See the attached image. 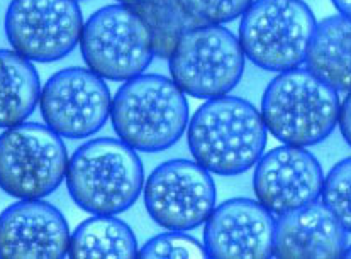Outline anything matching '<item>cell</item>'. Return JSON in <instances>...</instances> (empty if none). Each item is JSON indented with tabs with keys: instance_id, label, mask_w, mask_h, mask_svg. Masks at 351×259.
I'll list each match as a JSON object with an SVG mask.
<instances>
[{
	"instance_id": "26",
	"label": "cell",
	"mask_w": 351,
	"mask_h": 259,
	"mask_svg": "<svg viewBox=\"0 0 351 259\" xmlns=\"http://www.w3.org/2000/svg\"><path fill=\"white\" fill-rule=\"evenodd\" d=\"M343 258H346V259H351V246H346L345 253H343Z\"/></svg>"
},
{
	"instance_id": "7",
	"label": "cell",
	"mask_w": 351,
	"mask_h": 259,
	"mask_svg": "<svg viewBox=\"0 0 351 259\" xmlns=\"http://www.w3.org/2000/svg\"><path fill=\"white\" fill-rule=\"evenodd\" d=\"M68 151L46 124L23 122L0 134V188L17 200L51 195L63 183Z\"/></svg>"
},
{
	"instance_id": "12",
	"label": "cell",
	"mask_w": 351,
	"mask_h": 259,
	"mask_svg": "<svg viewBox=\"0 0 351 259\" xmlns=\"http://www.w3.org/2000/svg\"><path fill=\"white\" fill-rule=\"evenodd\" d=\"M253 190L270 214L282 215L321 197L324 173L306 147L278 146L261 154L255 164Z\"/></svg>"
},
{
	"instance_id": "20",
	"label": "cell",
	"mask_w": 351,
	"mask_h": 259,
	"mask_svg": "<svg viewBox=\"0 0 351 259\" xmlns=\"http://www.w3.org/2000/svg\"><path fill=\"white\" fill-rule=\"evenodd\" d=\"M321 201L351 234V158L331 168L322 182Z\"/></svg>"
},
{
	"instance_id": "16",
	"label": "cell",
	"mask_w": 351,
	"mask_h": 259,
	"mask_svg": "<svg viewBox=\"0 0 351 259\" xmlns=\"http://www.w3.org/2000/svg\"><path fill=\"white\" fill-rule=\"evenodd\" d=\"M307 70L336 92L351 90V19L336 14L316 24L306 61Z\"/></svg>"
},
{
	"instance_id": "3",
	"label": "cell",
	"mask_w": 351,
	"mask_h": 259,
	"mask_svg": "<svg viewBox=\"0 0 351 259\" xmlns=\"http://www.w3.org/2000/svg\"><path fill=\"white\" fill-rule=\"evenodd\" d=\"M116 134L141 153H158L180 141L189 125V102L171 78L138 75L126 80L110 103Z\"/></svg>"
},
{
	"instance_id": "6",
	"label": "cell",
	"mask_w": 351,
	"mask_h": 259,
	"mask_svg": "<svg viewBox=\"0 0 351 259\" xmlns=\"http://www.w3.org/2000/svg\"><path fill=\"white\" fill-rule=\"evenodd\" d=\"M246 56L238 36L219 24H202L185 32L168 56L173 84L193 99L228 95L239 84Z\"/></svg>"
},
{
	"instance_id": "19",
	"label": "cell",
	"mask_w": 351,
	"mask_h": 259,
	"mask_svg": "<svg viewBox=\"0 0 351 259\" xmlns=\"http://www.w3.org/2000/svg\"><path fill=\"white\" fill-rule=\"evenodd\" d=\"M131 7L149 29L155 56L163 60H168L185 32L204 24L193 16L185 0H148Z\"/></svg>"
},
{
	"instance_id": "11",
	"label": "cell",
	"mask_w": 351,
	"mask_h": 259,
	"mask_svg": "<svg viewBox=\"0 0 351 259\" xmlns=\"http://www.w3.org/2000/svg\"><path fill=\"white\" fill-rule=\"evenodd\" d=\"M110 90L88 68H64L41 86L39 109L45 124L68 139H85L110 117Z\"/></svg>"
},
{
	"instance_id": "9",
	"label": "cell",
	"mask_w": 351,
	"mask_h": 259,
	"mask_svg": "<svg viewBox=\"0 0 351 259\" xmlns=\"http://www.w3.org/2000/svg\"><path fill=\"white\" fill-rule=\"evenodd\" d=\"M149 217L167 230H192L206 224L216 207V183L197 161L160 164L143 186Z\"/></svg>"
},
{
	"instance_id": "23",
	"label": "cell",
	"mask_w": 351,
	"mask_h": 259,
	"mask_svg": "<svg viewBox=\"0 0 351 259\" xmlns=\"http://www.w3.org/2000/svg\"><path fill=\"white\" fill-rule=\"evenodd\" d=\"M338 125L343 139H345V141L348 143V146L351 147V90L346 92V97L343 99L341 106H339Z\"/></svg>"
},
{
	"instance_id": "14",
	"label": "cell",
	"mask_w": 351,
	"mask_h": 259,
	"mask_svg": "<svg viewBox=\"0 0 351 259\" xmlns=\"http://www.w3.org/2000/svg\"><path fill=\"white\" fill-rule=\"evenodd\" d=\"M70 227L55 205L43 199L19 200L0 214V258H68Z\"/></svg>"
},
{
	"instance_id": "21",
	"label": "cell",
	"mask_w": 351,
	"mask_h": 259,
	"mask_svg": "<svg viewBox=\"0 0 351 259\" xmlns=\"http://www.w3.org/2000/svg\"><path fill=\"white\" fill-rule=\"evenodd\" d=\"M138 258L143 259H167V258H187V259H206L207 251L204 244L193 239L184 230H168L149 239L139 249Z\"/></svg>"
},
{
	"instance_id": "24",
	"label": "cell",
	"mask_w": 351,
	"mask_h": 259,
	"mask_svg": "<svg viewBox=\"0 0 351 259\" xmlns=\"http://www.w3.org/2000/svg\"><path fill=\"white\" fill-rule=\"evenodd\" d=\"M335 3V7L338 9L339 14L350 17L351 19V0H331Z\"/></svg>"
},
{
	"instance_id": "27",
	"label": "cell",
	"mask_w": 351,
	"mask_h": 259,
	"mask_svg": "<svg viewBox=\"0 0 351 259\" xmlns=\"http://www.w3.org/2000/svg\"><path fill=\"white\" fill-rule=\"evenodd\" d=\"M77 2H78V0H77Z\"/></svg>"
},
{
	"instance_id": "1",
	"label": "cell",
	"mask_w": 351,
	"mask_h": 259,
	"mask_svg": "<svg viewBox=\"0 0 351 259\" xmlns=\"http://www.w3.org/2000/svg\"><path fill=\"white\" fill-rule=\"evenodd\" d=\"M267 127L253 103L239 97L209 99L187 125L193 161L221 176L252 170L267 146Z\"/></svg>"
},
{
	"instance_id": "5",
	"label": "cell",
	"mask_w": 351,
	"mask_h": 259,
	"mask_svg": "<svg viewBox=\"0 0 351 259\" xmlns=\"http://www.w3.org/2000/svg\"><path fill=\"white\" fill-rule=\"evenodd\" d=\"M316 24L302 0H253L241 16L238 39L253 64L280 73L302 66Z\"/></svg>"
},
{
	"instance_id": "13",
	"label": "cell",
	"mask_w": 351,
	"mask_h": 259,
	"mask_svg": "<svg viewBox=\"0 0 351 259\" xmlns=\"http://www.w3.org/2000/svg\"><path fill=\"white\" fill-rule=\"evenodd\" d=\"M275 219L258 200L232 199L214 207L204 227V247L214 259L274 258Z\"/></svg>"
},
{
	"instance_id": "17",
	"label": "cell",
	"mask_w": 351,
	"mask_h": 259,
	"mask_svg": "<svg viewBox=\"0 0 351 259\" xmlns=\"http://www.w3.org/2000/svg\"><path fill=\"white\" fill-rule=\"evenodd\" d=\"M39 95L41 80L32 61L14 49H0V129L26 122Z\"/></svg>"
},
{
	"instance_id": "15",
	"label": "cell",
	"mask_w": 351,
	"mask_h": 259,
	"mask_svg": "<svg viewBox=\"0 0 351 259\" xmlns=\"http://www.w3.org/2000/svg\"><path fill=\"white\" fill-rule=\"evenodd\" d=\"M348 246V232L322 201L302 205L275 221L274 256L280 259H336Z\"/></svg>"
},
{
	"instance_id": "10",
	"label": "cell",
	"mask_w": 351,
	"mask_h": 259,
	"mask_svg": "<svg viewBox=\"0 0 351 259\" xmlns=\"http://www.w3.org/2000/svg\"><path fill=\"white\" fill-rule=\"evenodd\" d=\"M84 16L77 0H12L5 14L7 41L38 63L70 55L80 41Z\"/></svg>"
},
{
	"instance_id": "22",
	"label": "cell",
	"mask_w": 351,
	"mask_h": 259,
	"mask_svg": "<svg viewBox=\"0 0 351 259\" xmlns=\"http://www.w3.org/2000/svg\"><path fill=\"white\" fill-rule=\"evenodd\" d=\"M253 0H185L193 16L204 24H219L238 19Z\"/></svg>"
},
{
	"instance_id": "18",
	"label": "cell",
	"mask_w": 351,
	"mask_h": 259,
	"mask_svg": "<svg viewBox=\"0 0 351 259\" xmlns=\"http://www.w3.org/2000/svg\"><path fill=\"white\" fill-rule=\"evenodd\" d=\"M139 247L131 227L116 215H94L70 236L68 258L134 259Z\"/></svg>"
},
{
	"instance_id": "2",
	"label": "cell",
	"mask_w": 351,
	"mask_h": 259,
	"mask_svg": "<svg viewBox=\"0 0 351 259\" xmlns=\"http://www.w3.org/2000/svg\"><path fill=\"white\" fill-rule=\"evenodd\" d=\"M66 188L82 210L117 215L136 204L145 186L138 153L121 139L99 138L82 144L66 166Z\"/></svg>"
},
{
	"instance_id": "25",
	"label": "cell",
	"mask_w": 351,
	"mask_h": 259,
	"mask_svg": "<svg viewBox=\"0 0 351 259\" xmlns=\"http://www.w3.org/2000/svg\"><path fill=\"white\" fill-rule=\"evenodd\" d=\"M119 3H124V5H136V3L148 2V0H117Z\"/></svg>"
},
{
	"instance_id": "4",
	"label": "cell",
	"mask_w": 351,
	"mask_h": 259,
	"mask_svg": "<svg viewBox=\"0 0 351 259\" xmlns=\"http://www.w3.org/2000/svg\"><path fill=\"white\" fill-rule=\"evenodd\" d=\"M338 92L307 68L280 71L261 99V117L267 131L289 146H316L338 125Z\"/></svg>"
},
{
	"instance_id": "8",
	"label": "cell",
	"mask_w": 351,
	"mask_h": 259,
	"mask_svg": "<svg viewBox=\"0 0 351 259\" xmlns=\"http://www.w3.org/2000/svg\"><path fill=\"white\" fill-rule=\"evenodd\" d=\"M78 45L88 70L104 80H131L155 58L148 26L124 3L102 7L92 14L84 23Z\"/></svg>"
}]
</instances>
